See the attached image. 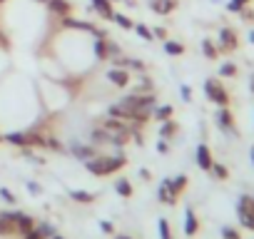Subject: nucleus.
I'll list each match as a JSON object with an SVG mask.
<instances>
[{"label": "nucleus", "instance_id": "20", "mask_svg": "<svg viewBox=\"0 0 254 239\" xmlns=\"http://www.w3.org/2000/svg\"><path fill=\"white\" fill-rule=\"evenodd\" d=\"M175 130H177V125L172 122V120H162V127H160V137H162V140H167V137H172V135H175Z\"/></svg>", "mask_w": 254, "mask_h": 239}, {"label": "nucleus", "instance_id": "35", "mask_svg": "<svg viewBox=\"0 0 254 239\" xmlns=\"http://www.w3.org/2000/svg\"><path fill=\"white\" fill-rule=\"evenodd\" d=\"M28 145H30V147H43L45 140H43L40 135H28Z\"/></svg>", "mask_w": 254, "mask_h": 239}, {"label": "nucleus", "instance_id": "3", "mask_svg": "<svg viewBox=\"0 0 254 239\" xmlns=\"http://www.w3.org/2000/svg\"><path fill=\"white\" fill-rule=\"evenodd\" d=\"M219 48L222 50H237L239 48V38L232 28H222L219 30Z\"/></svg>", "mask_w": 254, "mask_h": 239}, {"label": "nucleus", "instance_id": "41", "mask_svg": "<svg viewBox=\"0 0 254 239\" xmlns=\"http://www.w3.org/2000/svg\"><path fill=\"white\" fill-rule=\"evenodd\" d=\"M25 239H43V234L38 229H30V232H25Z\"/></svg>", "mask_w": 254, "mask_h": 239}, {"label": "nucleus", "instance_id": "5", "mask_svg": "<svg viewBox=\"0 0 254 239\" xmlns=\"http://www.w3.org/2000/svg\"><path fill=\"white\" fill-rule=\"evenodd\" d=\"M107 80L117 87H125L127 82H130V75H127L125 67H112V70H107Z\"/></svg>", "mask_w": 254, "mask_h": 239}, {"label": "nucleus", "instance_id": "42", "mask_svg": "<svg viewBox=\"0 0 254 239\" xmlns=\"http://www.w3.org/2000/svg\"><path fill=\"white\" fill-rule=\"evenodd\" d=\"M180 92H182V97H185V100H190V97H192V92H190V87H187V85H182V87H180Z\"/></svg>", "mask_w": 254, "mask_h": 239}, {"label": "nucleus", "instance_id": "25", "mask_svg": "<svg viewBox=\"0 0 254 239\" xmlns=\"http://www.w3.org/2000/svg\"><path fill=\"white\" fill-rule=\"evenodd\" d=\"M202 53H204V58H209V60H214V58L219 55V50L214 48L212 40H204V43H202Z\"/></svg>", "mask_w": 254, "mask_h": 239}, {"label": "nucleus", "instance_id": "7", "mask_svg": "<svg viewBox=\"0 0 254 239\" xmlns=\"http://www.w3.org/2000/svg\"><path fill=\"white\" fill-rule=\"evenodd\" d=\"M150 8L157 15H170L177 8V3H175V0H150Z\"/></svg>", "mask_w": 254, "mask_h": 239}, {"label": "nucleus", "instance_id": "23", "mask_svg": "<svg viewBox=\"0 0 254 239\" xmlns=\"http://www.w3.org/2000/svg\"><path fill=\"white\" fill-rule=\"evenodd\" d=\"M115 189H117V194H122V197H130V194H132V184L127 182V179H117Z\"/></svg>", "mask_w": 254, "mask_h": 239}, {"label": "nucleus", "instance_id": "6", "mask_svg": "<svg viewBox=\"0 0 254 239\" xmlns=\"http://www.w3.org/2000/svg\"><path fill=\"white\" fill-rule=\"evenodd\" d=\"M107 132H115V135H130V127H127L122 120H117V117H110V120H105V125H102Z\"/></svg>", "mask_w": 254, "mask_h": 239}, {"label": "nucleus", "instance_id": "51", "mask_svg": "<svg viewBox=\"0 0 254 239\" xmlns=\"http://www.w3.org/2000/svg\"><path fill=\"white\" fill-rule=\"evenodd\" d=\"M38 3H48V0H38Z\"/></svg>", "mask_w": 254, "mask_h": 239}, {"label": "nucleus", "instance_id": "29", "mask_svg": "<svg viewBox=\"0 0 254 239\" xmlns=\"http://www.w3.org/2000/svg\"><path fill=\"white\" fill-rule=\"evenodd\" d=\"M247 3H252V0H229L227 10H229V13H239V10H244V5H247Z\"/></svg>", "mask_w": 254, "mask_h": 239}, {"label": "nucleus", "instance_id": "30", "mask_svg": "<svg viewBox=\"0 0 254 239\" xmlns=\"http://www.w3.org/2000/svg\"><path fill=\"white\" fill-rule=\"evenodd\" d=\"M135 30H137V35H140L142 40H147V43H150V40H155V38H152V30H150L147 25H142V23H140V25H135Z\"/></svg>", "mask_w": 254, "mask_h": 239}, {"label": "nucleus", "instance_id": "45", "mask_svg": "<svg viewBox=\"0 0 254 239\" xmlns=\"http://www.w3.org/2000/svg\"><path fill=\"white\" fill-rule=\"evenodd\" d=\"M28 189H30V192H33V194H40V187H38V184H35V182H30V184H28Z\"/></svg>", "mask_w": 254, "mask_h": 239}, {"label": "nucleus", "instance_id": "24", "mask_svg": "<svg viewBox=\"0 0 254 239\" xmlns=\"http://www.w3.org/2000/svg\"><path fill=\"white\" fill-rule=\"evenodd\" d=\"M112 20H115V23H117L122 30H130V28H135V23H132L130 18H127V15H120V13H115V15H112Z\"/></svg>", "mask_w": 254, "mask_h": 239}, {"label": "nucleus", "instance_id": "50", "mask_svg": "<svg viewBox=\"0 0 254 239\" xmlns=\"http://www.w3.org/2000/svg\"><path fill=\"white\" fill-rule=\"evenodd\" d=\"M252 160H254V147H252Z\"/></svg>", "mask_w": 254, "mask_h": 239}, {"label": "nucleus", "instance_id": "43", "mask_svg": "<svg viewBox=\"0 0 254 239\" xmlns=\"http://www.w3.org/2000/svg\"><path fill=\"white\" fill-rule=\"evenodd\" d=\"M167 150H170V145H167V142H165V140H162V142H160V145H157V152H160V155H165V152H167Z\"/></svg>", "mask_w": 254, "mask_h": 239}, {"label": "nucleus", "instance_id": "10", "mask_svg": "<svg viewBox=\"0 0 254 239\" xmlns=\"http://www.w3.org/2000/svg\"><path fill=\"white\" fill-rule=\"evenodd\" d=\"M197 165H199L202 170H209V167L214 165L212 152H209V147H207V145H199V147H197Z\"/></svg>", "mask_w": 254, "mask_h": 239}, {"label": "nucleus", "instance_id": "38", "mask_svg": "<svg viewBox=\"0 0 254 239\" xmlns=\"http://www.w3.org/2000/svg\"><path fill=\"white\" fill-rule=\"evenodd\" d=\"M107 55H112V58H120V45H115V43H107Z\"/></svg>", "mask_w": 254, "mask_h": 239}, {"label": "nucleus", "instance_id": "39", "mask_svg": "<svg viewBox=\"0 0 254 239\" xmlns=\"http://www.w3.org/2000/svg\"><path fill=\"white\" fill-rule=\"evenodd\" d=\"M222 234H224V239H239V234H237L234 229H229V227H224V229H222Z\"/></svg>", "mask_w": 254, "mask_h": 239}, {"label": "nucleus", "instance_id": "21", "mask_svg": "<svg viewBox=\"0 0 254 239\" xmlns=\"http://www.w3.org/2000/svg\"><path fill=\"white\" fill-rule=\"evenodd\" d=\"M165 53L167 55H182L185 53V45H180L177 40H167L165 43Z\"/></svg>", "mask_w": 254, "mask_h": 239}, {"label": "nucleus", "instance_id": "32", "mask_svg": "<svg viewBox=\"0 0 254 239\" xmlns=\"http://www.w3.org/2000/svg\"><path fill=\"white\" fill-rule=\"evenodd\" d=\"M209 170H212V172H214V177H219V179H227V175H229L224 165H212Z\"/></svg>", "mask_w": 254, "mask_h": 239}, {"label": "nucleus", "instance_id": "9", "mask_svg": "<svg viewBox=\"0 0 254 239\" xmlns=\"http://www.w3.org/2000/svg\"><path fill=\"white\" fill-rule=\"evenodd\" d=\"M13 224H15V232H20V234L33 229V219L28 214H23V212H13Z\"/></svg>", "mask_w": 254, "mask_h": 239}, {"label": "nucleus", "instance_id": "1", "mask_svg": "<svg viewBox=\"0 0 254 239\" xmlns=\"http://www.w3.org/2000/svg\"><path fill=\"white\" fill-rule=\"evenodd\" d=\"M122 165H125V155H117V157H92V160L85 162V167H87L92 175H100V177L117 172Z\"/></svg>", "mask_w": 254, "mask_h": 239}, {"label": "nucleus", "instance_id": "28", "mask_svg": "<svg viewBox=\"0 0 254 239\" xmlns=\"http://www.w3.org/2000/svg\"><path fill=\"white\" fill-rule=\"evenodd\" d=\"M155 117H157V120H170V117H172V107H170V105L155 107Z\"/></svg>", "mask_w": 254, "mask_h": 239}, {"label": "nucleus", "instance_id": "17", "mask_svg": "<svg viewBox=\"0 0 254 239\" xmlns=\"http://www.w3.org/2000/svg\"><path fill=\"white\" fill-rule=\"evenodd\" d=\"M185 219H187V222H185V232H187L190 237H192V234H197V227H199V224H197V217H194V212H192V209H187V212H185Z\"/></svg>", "mask_w": 254, "mask_h": 239}, {"label": "nucleus", "instance_id": "4", "mask_svg": "<svg viewBox=\"0 0 254 239\" xmlns=\"http://www.w3.org/2000/svg\"><path fill=\"white\" fill-rule=\"evenodd\" d=\"M70 152L77 157V160H92V157H97V150L92 147V145H77V142H72L70 145Z\"/></svg>", "mask_w": 254, "mask_h": 239}, {"label": "nucleus", "instance_id": "19", "mask_svg": "<svg viewBox=\"0 0 254 239\" xmlns=\"http://www.w3.org/2000/svg\"><path fill=\"white\" fill-rule=\"evenodd\" d=\"M70 197L75 199V202H95V194L92 192H85V189H70Z\"/></svg>", "mask_w": 254, "mask_h": 239}, {"label": "nucleus", "instance_id": "48", "mask_svg": "<svg viewBox=\"0 0 254 239\" xmlns=\"http://www.w3.org/2000/svg\"><path fill=\"white\" fill-rule=\"evenodd\" d=\"M115 239H132V237H125V234H117Z\"/></svg>", "mask_w": 254, "mask_h": 239}, {"label": "nucleus", "instance_id": "46", "mask_svg": "<svg viewBox=\"0 0 254 239\" xmlns=\"http://www.w3.org/2000/svg\"><path fill=\"white\" fill-rule=\"evenodd\" d=\"M100 227H102V232H112V224H110V222H102Z\"/></svg>", "mask_w": 254, "mask_h": 239}, {"label": "nucleus", "instance_id": "18", "mask_svg": "<svg viewBox=\"0 0 254 239\" xmlns=\"http://www.w3.org/2000/svg\"><path fill=\"white\" fill-rule=\"evenodd\" d=\"M185 184H187V177H185V175H180V177H175V179H167V187L172 189V194H180V192L185 189Z\"/></svg>", "mask_w": 254, "mask_h": 239}, {"label": "nucleus", "instance_id": "13", "mask_svg": "<svg viewBox=\"0 0 254 239\" xmlns=\"http://www.w3.org/2000/svg\"><path fill=\"white\" fill-rule=\"evenodd\" d=\"M15 224H13V212H3L0 214V234H13Z\"/></svg>", "mask_w": 254, "mask_h": 239}, {"label": "nucleus", "instance_id": "22", "mask_svg": "<svg viewBox=\"0 0 254 239\" xmlns=\"http://www.w3.org/2000/svg\"><path fill=\"white\" fill-rule=\"evenodd\" d=\"M5 140L13 142V145H18V147H28V135H23V132H10Z\"/></svg>", "mask_w": 254, "mask_h": 239}, {"label": "nucleus", "instance_id": "47", "mask_svg": "<svg viewBox=\"0 0 254 239\" xmlns=\"http://www.w3.org/2000/svg\"><path fill=\"white\" fill-rule=\"evenodd\" d=\"M249 90H252V92H254V72H252V75H249Z\"/></svg>", "mask_w": 254, "mask_h": 239}, {"label": "nucleus", "instance_id": "15", "mask_svg": "<svg viewBox=\"0 0 254 239\" xmlns=\"http://www.w3.org/2000/svg\"><path fill=\"white\" fill-rule=\"evenodd\" d=\"M63 23H65V28H72V30H85V33H95V25H90V23H80V20H72V18H65Z\"/></svg>", "mask_w": 254, "mask_h": 239}, {"label": "nucleus", "instance_id": "2", "mask_svg": "<svg viewBox=\"0 0 254 239\" xmlns=\"http://www.w3.org/2000/svg\"><path fill=\"white\" fill-rule=\"evenodd\" d=\"M204 92H207V97H209L214 105H219V107H227V105H229V95H227V90H224L214 77H209V80L204 82Z\"/></svg>", "mask_w": 254, "mask_h": 239}, {"label": "nucleus", "instance_id": "12", "mask_svg": "<svg viewBox=\"0 0 254 239\" xmlns=\"http://www.w3.org/2000/svg\"><path fill=\"white\" fill-rule=\"evenodd\" d=\"M115 65L117 67H130V70H145V62L142 60H135V58H115Z\"/></svg>", "mask_w": 254, "mask_h": 239}, {"label": "nucleus", "instance_id": "36", "mask_svg": "<svg viewBox=\"0 0 254 239\" xmlns=\"http://www.w3.org/2000/svg\"><path fill=\"white\" fill-rule=\"evenodd\" d=\"M38 232L43 234V239H45V237H53V234H55V229H53L50 224H45V222H43V224L38 227Z\"/></svg>", "mask_w": 254, "mask_h": 239}, {"label": "nucleus", "instance_id": "8", "mask_svg": "<svg viewBox=\"0 0 254 239\" xmlns=\"http://www.w3.org/2000/svg\"><path fill=\"white\" fill-rule=\"evenodd\" d=\"M217 122H219V127H222L224 132H234V117H232V112H229L227 107H219Z\"/></svg>", "mask_w": 254, "mask_h": 239}, {"label": "nucleus", "instance_id": "27", "mask_svg": "<svg viewBox=\"0 0 254 239\" xmlns=\"http://www.w3.org/2000/svg\"><path fill=\"white\" fill-rule=\"evenodd\" d=\"M219 75H222V77H234V75H237V65H234V62H224V65L219 67Z\"/></svg>", "mask_w": 254, "mask_h": 239}, {"label": "nucleus", "instance_id": "31", "mask_svg": "<svg viewBox=\"0 0 254 239\" xmlns=\"http://www.w3.org/2000/svg\"><path fill=\"white\" fill-rule=\"evenodd\" d=\"M239 219L247 229H254V212H239Z\"/></svg>", "mask_w": 254, "mask_h": 239}, {"label": "nucleus", "instance_id": "11", "mask_svg": "<svg viewBox=\"0 0 254 239\" xmlns=\"http://www.w3.org/2000/svg\"><path fill=\"white\" fill-rule=\"evenodd\" d=\"M90 3H92V8H95V10H97V13H100L105 20H112V15H115V13H112L110 0H90Z\"/></svg>", "mask_w": 254, "mask_h": 239}, {"label": "nucleus", "instance_id": "26", "mask_svg": "<svg viewBox=\"0 0 254 239\" xmlns=\"http://www.w3.org/2000/svg\"><path fill=\"white\" fill-rule=\"evenodd\" d=\"M95 55H97L100 60L107 58V43H105L102 38H97V43H95Z\"/></svg>", "mask_w": 254, "mask_h": 239}, {"label": "nucleus", "instance_id": "40", "mask_svg": "<svg viewBox=\"0 0 254 239\" xmlns=\"http://www.w3.org/2000/svg\"><path fill=\"white\" fill-rule=\"evenodd\" d=\"M152 38H160V40H165V38H167V30H165V28H155V30H152Z\"/></svg>", "mask_w": 254, "mask_h": 239}, {"label": "nucleus", "instance_id": "37", "mask_svg": "<svg viewBox=\"0 0 254 239\" xmlns=\"http://www.w3.org/2000/svg\"><path fill=\"white\" fill-rule=\"evenodd\" d=\"M45 145L50 147V150H55V152H63V145L55 140V137H50V140H45Z\"/></svg>", "mask_w": 254, "mask_h": 239}, {"label": "nucleus", "instance_id": "34", "mask_svg": "<svg viewBox=\"0 0 254 239\" xmlns=\"http://www.w3.org/2000/svg\"><path fill=\"white\" fill-rule=\"evenodd\" d=\"M160 237H162V239H172V234H170V224H167V219H160Z\"/></svg>", "mask_w": 254, "mask_h": 239}, {"label": "nucleus", "instance_id": "52", "mask_svg": "<svg viewBox=\"0 0 254 239\" xmlns=\"http://www.w3.org/2000/svg\"><path fill=\"white\" fill-rule=\"evenodd\" d=\"M0 3H3V0H0Z\"/></svg>", "mask_w": 254, "mask_h": 239}, {"label": "nucleus", "instance_id": "49", "mask_svg": "<svg viewBox=\"0 0 254 239\" xmlns=\"http://www.w3.org/2000/svg\"><path fill=\"white\" fill-rule=\"evenodd\" d=\"M249 40H252V43H254V30H252V33H249Z\"/></svg>", "mask_w": 254, "mask_h": 239}, {"label": "nucleus", "instance_id": "33", "mask_svg": "<svg viewBox=\"0 0 254 239\" xmlns=\"http://www.w3.org/2000/svg\"><path fill=\"white\" fill-rule=\"evenodd\" d=\"M147 90H152V80H150L147 75H142V80H140V85H137V92H147Z\"/></svg>", "mask_w": 254, "mask_h": 239}, {"label": "nucleus", "instance_id": "16", "mask_svg": "<svg viewBox=\"0 0 254 239\" xmlns=\"http://www.w3.org/2000/svg\"><path fill=\"white\" fill-rule=\"evenodd\" d=\"M160 202H165V204H175L177 202V194H172V189L167 187V179L160 184Z\"/></svg>", "mask_w": 254, "mask_h": 239}, {"label": "nucleus", "instance_id": "44", "mask_svg": "<svg viewBox=\"0 0 254 239\" xmlns=\"http://www.w3.org/2000/svg\"><path fill=\"white\" fill-rule=\"evenodd\" d=\"M0 194H3V199H8V202H15V197H13L8 189H0Z\"/></svg>", "mask_w": 254, "mask_h": 239}, {"label": "nucleus", "instance_id": "14", "mask_svg": "<svg viewBox=\"0 0 254 239\" xmlns=\"http://www.w3.org/2000/svg\"><path fill=\"white\" fill-rule=\"evenodd\" d=\"M48 8H50V13H58V15H67L70 13L67 0H48Z\"/></svg>", "mask_w": 254, "mask_h": 239}]
</instances>
